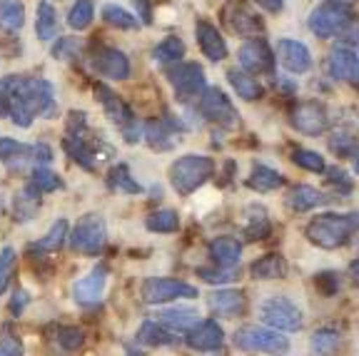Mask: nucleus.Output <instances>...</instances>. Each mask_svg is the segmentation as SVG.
I'll list each match as a JSON object with an SVG mask.
<instances>
[{"label":"nucleus","instance_id":"55","mask_svg":"<svg viewBox=\"0 0 359 356\" xmlns=\"http://www.w3.org/2000/svg\"><path fill=\"white\" fill-rule=\"evenodd\" d=\"M347 277L352 279L354 287H359V256H357V259H352V262H349V267H347Z\"/></svg>","mask_w":359,"mask_h":356},{"label":"nucleus","instance_id":"46","mask_svg":"<svg viewBox=\"0 0 359 356\" xmlns=\"http://www.w3.org/2000/svg\"><path fill=\"white\" fill-rule=\"evenodd\" d=\"M15 264H18L15 249H13V247H3V249H0V294L8 292V287H11Z\"/></svg>","mask_w":359,"mask_h":356},{"label":"nucleus","instance_id":"36","mask_svg":"<svg viewBox=\"0 0 359 356\" xmlns=\"http://www.w3.org/2000/svg\"><path fill=\"white\" fill-rule=\"evenodd\" d=\"M145 227L150 232L157 234H170V232H177L180 229V217L175 210H160V212H152L150 217L145 219Z\"/></svg>","mask_w":359,"mask_h":356},{"label":"nucleus","instance_id":"42","mask_svg":"<svg viewBox=\"0 0 359 356\" xmlns=\"http://www.w3.org/2000/svg\"><path fill=\"white\" fill-rule=\"evenodd\" d=\"M30 187H35L40 192V195H45V192H55V189L62 187V179L57 177L55 172H50L48 167H35L33 172H30Z\"/></svg>","mask_w":359,"mask_h":356},{"label":"nucleus","instance_id":"35","mask_svg":"<svg viewBox=\"0 0 359 356\" xmlns=\"http://www.w3.org/2000/svg\"><path fill=\"white\" fill-rule=\"evenodd\" d=\"M40 40H53L57 35V13L50 3H40L38 6V20H35Z\"/></svg>","mask_w":359,"mask_h":356},{"label":"nucleus","instance_id":"6","mask_svg":"<svg viewBox=\"0 0 359 356\" xmlns=\"http://www.w3.org/2000/svg\"><path fill=\"white\" fill-rule=\"evenodd\" d=\"M95 97L100 100V105L105 107V115L110 117L112 123L120 128V132L125 135V142L135 145V142L140 139V123H137V117L130 110L128 102H125L118 93H112L107 85H95Z\"/></svg>","mask_w":359,"mask_h":356},{"label":"nucleus","instance_id":"4","mask_svg":"<svg viewBox=\"0 0 359 356\" xmlns=\"http://www.w3.org/2000/svg\"><path fill=\"white\" fill-rule=\"evenodd\" d=\"M85 112H70L67 117V128H65V152L78 162L80 167L85 170H95L97 160V142L93 139L88 128V120H85Z\"/></svg>","mask_w":359,"mask_h":356},{"label":"nucleus","instance_id":"56","mask_svg":"<svg viewBox=\"0 0 359 356\" xmlns=\"http://www.w3.org/2000/svg\"><path fill=\"white\" fill-rule=\"evenodd\" d=\"M135 3H137V11H142V20L150 22L152 18H150V8H147V0H135Z\"/></svg>","mask_w":359,"mask_h":356},{"label":"nucleus","instance_id":"23","mask_svg":"<svg viewBox=\"0 0 359 356\" xmlns=\"http://www.w3.org/2000/svg\"><path fill=\"white\" fill-rule=\"evenodd\" d=\"M195 35H197V43H200V50L205 53V57H210L212 62H219L227 57V43H224V38L219 35V30L215 28L212 22L200 20L195 28Z\"/></svg>","mask_w":359,"mask_h":356},{"label":"nucleus","instance_id":"53","mask_svg":"<svg viewBox=\"0 0 359 356\" xmlns=\"http://www.w3.org/2000/svg\"><path fill=\"white\" fill-rule=\"evenodd\" d=\"M28 301H30V296H28V292L25 289H18L15 294H13V299H11V306H8V309H11V314H20L22 309H25V306H28Z\"/></svg>","mask_w":359,"mask_h":356},{"label":"nucleus","instance_id":"15","mask_svg":"<svg viewBox=\"0 0 359 356\" xmlns=\"http://www.w3.org/2000/svg\"><path fill=\"white\" fill-rule=\"evenodd\" d=\"M275 60L269 45L264 40H247L240 48V65L245 67V73L252 75H267L275 70Z\"/></svg>","mask_w":359,"mask_h":356},{"label":"nucleus","instance_id":"58","mask_svg":"<svg viewBox=\"0 0 359 356\" xmlns=\"http://www.w3.org/2000/svg\"><path fill=\"white\" fill-rule=\"evenodd\" d=\"M330 3H334V6H347V3H357V0H330Z\"/></svg>","mask_w":359,"mask_h":356},{"label":"nucleus","instance_id":"57","mask_svg":"<svg viewBox=\"0 0 359 356\" xmlns=\"http://www.w3.org/2000/svg\"><path fill=\"white\" fill-rule=\"evenodd\" d=\"M3 115H11V107H8L6 93H3V88H0V117H3Z\"/></svg>","mask_w":359,"mask_h":356},{"label":"nucleus","instance_id":"2","mask_svg":"<svg viewBox=\"0 0 359 356\" xmlns=\"http://www.w3.org/2000/svg\"><path fill=\"white\" fill-rule=\"evenodd\" d=\"M359 232V212H325L304 227V237L320 249H339Z\"/></svg>","mask_w":359,"mask_h":356},{"label":"nucleus","instance_id":"43","mask_svg":"<svg viewBox=\"0 0 359 356\" xmlns=\"http://www.w3.org/2000/svg\"><path fill=\"white\" fill-rule=\"evenodd\" d=\"M152 55H155L157 62H175L185 55V43H182L180 38H165L163 43L155 48Z\"/></svg>","mask_w":359,"mask_h":356},{"label":"nucleus","instance_id":"18","mask_svg":"<svg viewBox=\"0 0 359 356\" xmlns=\"http://www.w3.org/2000/svg\"><path fill=\"white\" fill-rule=\"evenodd\" d=\"M327 70L334 80H342V83L359 85V57L354 55V50L337 45L334 50L327 57Z\"/></svg>","mask_w":359,"mask_h":356},{"label":"nucleus","instance_id":"10","mask_svg":"<svg viewBox=\"0 0 359 356\" xmlns=\"http://www.w3.org/2000/svg\"><path fill=\"white\" fill-rule=\"evenodd\" d=\"M222 22L232 33L242 35V38H257V35L264 33L262 18L247 6L245 0H230L222 8Z\"/></svg>","mask_w":359,"mask_h":356},{"label":"nucleus","instance_id":"12","mask_svg":"<svg viewBox=\"0 0 359 356\" xmlns=\"http://www.w3.org/2000/svg\"><path fill=\"white\" fill-rule=\"evenodd\" d=\"M200 112L208 117L210 123L219 125V128H235L240 123V115H237L235 105H232L230 97L219 88L205 90V95L200 97Z\"/></svg>","mask_w":359,"mask_h":356},{"label":"nucleus","instance_id":"44","mask_svg":"<svg viewBox=\"0 0 359 356\" xmlns=\"http://www.w3.org/2000/svg\"><path fill=\"white\" fill-rule=\"evenodd\" d=\"M102 18H105V22L107 25H112V28H120V30L137 28V18H133L128 11H123V8H118V6L102 8Z\"/></svg>","mask_w":359,"mask_h":356},{"label":"nucleus","instance_id":"8","mask_svg":"<svg viewBox=\"0 0 359 356\" xmlns=\"http://www.w3.org/2000/svg\"><path fill=\"white\" fill-rule=\"evenodd\" d=\"M259 319L275 331H299L302 309L287 296H269L259 304Z\"/></svg>","mask_w":359,"mask_h":356},{"label":"nucleus","instance_id":"45","mask_svg":"<svg viewBox=\"0 0 359 356\" xmlns=\"http://www.w3.org/2000/svg\"><path fill=\"white\" fill-rule=\"evenodd\" d=\"M292 162H294L297 167L307 170V172H327L325 157H322L320 152H312V150H294V152H292Z\"/></svg>","mask_w":359,"mask_h":356},{"label":"nucleus","instance_id":"51","mask_svg":"<svg viewBox=\"0 0 359 356\" xmlns=\"http://www.w3.org/2000/svg\"><path fill=\"white\" fill-rule=\"evenodd\" d=\"M78 53H80V45L70 38H60V43L53 48V55H55L57 60H70V57H75Z\"/></svg>","mask_w":359,"mask_h":356},{"label":"nucleus","instance_id":"19","mask_svg":"<svg viewBox=\"0 0 359 356\" xmlns=\"http://www.w3.org/2000/svg\"><path fill=\"white\" fill-rule=\"evenodd\" d=\"M224 341V331L215 319H205V322L195 324L187 331V344L195 351H217Z\"/></svg>","mask_w":359,"mask_h":356},{"label":"nucleus","instance_id":"34","mask_svg":"<svg viewBox=\"0 0 359 356\" xmlns=\"http://www.w3.org/2000/svg\"><path fill=\"white\" fill-rule=\"evenodd\" d=\"M137 341L147 346H170L175 344V336L170 334L163 324L157 322H145L140 329H137Z\"/></svg>","mask_w":359,"mask_h":356},{"label":"nucleus","instance_id":"5","mask_svg":"<svg viewBox=\"0 0 359 356\" xmlns=\"http://www.w3.org/2000/svg\"><path fill=\"white\" fill-rule=\"evenodd\" d=\"M235 346L250 354H287L290 351V339L282 336V331H275L269 327H257L247 324L235 331Z\"/></svg>","mask_w":359,"mask_h":356},{"label":"nucleus","instance_id":"16","mask_svg":"<svg viewBox=\"0 0 359 356\" xmlns=\"http://www.w3.org/2000/svg\"><path fill=\"white\" fill-rule=\"evenodd\" d=\"M105 284H107V267L97 264L93 272H88L85 277H80L78 282L73 284V296L78 304L90 306V304H97L102 299V292H105Z\"/></svg>","mask_w":359,"mask_h":356},{"label":"nucleus","instance_id":"41","mask_svg":"<svg viewBox=\"0 0 359 356\" xmlns=\"http://www.w3.org/2000/svg\"><path fill=\"white\" fill-rule=\"evenodd\" d=\"M330 150L339 157H357V132H352V130H337L330 137Z\"/></svg>","mask_w":359,"mask_h":356},{"label":"nucleus","instance_id":"37","mask_svg":"<svg viewBox=\"0 0 359 356\" xmlns=\"http://www.w3.org/2000/svg\"><path fill=\"white\" fill-rule=\"evenodd\" d=\"M22 22H25V8L18 0H3L0 3V25L15 33V30L22 28Z\"/></svg>","mask_w":359,"mask_h":356},{"label":"nucleus","instance_id":"21","mask_svg":"<svg viewBox=\"0 0 359 356\" xmlns=\"http://www.w3.org/2000/svg\"><path fill=\"white\" fill-rule=\"evenodd\" d=\"M182 130V125L170 120V117H160V120H150L145 128V137L150 142L152 150H172L177 142V132Z\"/></svg>","mask_w":359,"mask_h":356},{"label":"nucleus","instance_id":"20","mask_svg":"<svg viewBox=\"0 0 359 356\" xmlns=\"http://www.w3.org/2000/svg\"><path fill=\"white\" fill-rule=\"evenodd\" d=\"M277 60L285 70L290 73H307L312 67V55H309L307 45L297 43V40H280L277 45Z\"/></svg>","mask_w":359,"mask_h":356},{"label":"nucleus","instance_id":"26","mask_svg":"<svg viewBox=\"0 0 359 356\" xmlns=\"http://www.w3.org/2000/svg\"><path fill=\"white\" fill-rule=\"evenodd\" d=\"M327 202H330V197H325L320 189L309 187V184H297V187H292V192L287 195V207H290L292 212H297V214L314 210V207H322V205H327Z\"/></svg>","mask_w":359,"mask_h":356},{"label":"nucleus","instance_id":"50","mask_svg":"<svg viewBox=\"0 0 359 356\" xmlns=\"http://www.w3.org/2000/svg\"><path fill=\"white\" fill-rule=\"evenodd\" d=\"M327 182H330L339 195H349V192H352V179H349V174L339 167L327 170Z\"/></svg>","mask_w":359,"mask_h":356},{"label":"nucleus","instance_id":"22","mask_svg":"<svg viewBox=\"0 0 359 356\" xmlns=\"http://www.w3.org/2000/svg\"><path fill=\"white\" fill-rule=\"evenodd\" d=\"M208 252L219 269H240L242 245L235 237H215V240L210 242Z\"/></svg>","mask_w":359,"mask_h":356},{"label":"nucleus","instance_id":"52","mask_svg":"<svg viewBox=\"0 0 359 356\" xmlns=\"http://www.w3.org/2000/svg\"><path fill=\"white\" fill-rule=\"evenodd\" d=\"M0 356H22V341L6 331L0 336Z\"/></svg>","mask_w":359,"mask_h":356},{"label":"nucleus","instance_id":"25","mask_svg":"<svg viewBox=\"0 0 359 356\" xmlns=\"http://www.w3.org/2000/svg\"><path fill=\"white\" fill-rule=\"evenodd\" d=\"M157 324L172 331H190L195 324H200V312L192 306H175V309H160L157 312Z\"/></svg>","mask_w":359,"mask_h":356},{"label":"nucleus","instance_id":"59","mask_svg":"<svg viewBox=\"0 0 359 356\" xmlns=\"http://www.w3.org/2000/svg\"><path fill=\"white\" fill-rule=\"evenodd\" d=\"M354 167H357V174H359V152H357V160H354Z\"/></svg>","mask_w":359,"mask_h":356},{"label":"nucleus","instance_id":"24","mask_svg":"<svg viewBox=\"0 0 359 356\" xmlns=\"http://www.w3.org/2000/svg\"><path fill=\"white\" fill-rule=\"evenodd\" d=\"M208 306L215 317H224V319H235L242 314L245 309V294L237 289H219L212 292L208 296Z\"/></svg>","mask_w":359,"mask_h":356},{"label":"nucleus","instance_id":"7","mask_svg":"<svg viewBox=\"0 0 359 356\" xmlns=\"http://www.w3.org/2000/svg\"><path fill=\"white\" fill-rule=\"evenodd\" d=\"M70 249L75 254H85V256H97L105 249L107 242V227L105 219L100 214H85L80 217V222L75 224V229L70 232Z\"/></svg>","mask_w":359,"mask_h":356},{"label":"nucleus","instance_id":"9","mask_svg":"<svg viewBox=\"0 0 359 356\" xmlns=\"http://www.w3.org/2000/svg\"><path fill=\"white\" fill-rule=\"evenodd\" d=\"M349 25H352V11L347 6L327 3V6L314 8L309 15V30L317 38H334V35L344 33Z\"/></svg>","mask_w":359,"mask_h":356},{"label":"nucleus","instance_id":"13","mask_svg":"<svg viewBox=\"0 0 359 356\" xmlns=\"http://www.w3.org/2000/svg\"><path fill=\"white\" fill-rule=\"evenodd\" d=\"M290 123L302 135H322L327 130V125H330V115H327V107L322 102L304 100L292 107Z\"/></svg>","mask_w":359,"mask_h":356},{"label":"nucleus","instance_id":"27","mask_svg":"<svg viewBox=\"0 0 359 356\" xmlns=\"http://www.w3.org/2000/svg\"><path fill=\"white\" fill-rule=\"evenodd\" d=\"M0 160L13 170L25 167V162L35 160V145H22L18 139L0 137Z\"/></svg>","mask_w":359,"mask_h":356},{"label":"nucleus","instance_id":"48","mask_svg":"<svg viewBox=\"0 0 359 356\" xmlns=\"http://www.w3.org/2000/svg\"><path fill=\"white\" fill-rule=\"evenodd\" d=\"M202 279L208 284H227V282H235L240 269H210V267H200L197 269Z\"/></svg>","mask_w":359,"mask_h":356},{"label":"nucleus","instance_id":"39","mask_svg":"<svg viewBox=\"0 0 359 356\" xmlns=\"http://www.w3.org/2000/svg\"><path fill=\"white\" fill-rule=\"evenodd\" d=\"M38 207H40V192L28 184L15 200V219H22V222H25V219H30L35 212H38Z\"/></svg>","mask_w":359,"mask_h":356},{"label":"nucleus","instance_id":"38","mask_svg":"<svg viewBox=\"0 0 359 356\" xmlns=\"http://www.w3.org/2000/svg\"><path fill=\"white\" fill-rule=\"evenodd\" d=\"M107 182H110L112 189H118V192H125V195H140L142 187L133 179L130 170L125 165H115L107 174Z\"/></svg>","mask_w":359,"mask_h":356},{"label":"nucleus","instance_id":"32","mask_svg":"<svg viewBox=\"0 0 359 356\" xmlns=\"http://www.w3.org/2000/svg\"><path fill=\"white\" fill-rule=\"evenodd\" d=\"M285 177H282L277 170L267 167V165H255L250 177H247V187L255 189V192H272V189L282 187Z\"/></svg>","mask_w":359,"mask_h":356},{"label":"nucleus","instance_id":"11","mask_svg":"<svg viewBox=\"0 0 359 356\" xmlns=\"http://www.w3.org/2000/svg\"><path fill=\"white\" fill-rule=\"evenodd\" d=\"M197 289L192 284L180 282V279L170 277H152L142 284V299L147 304H168L175 299H195Z\"/></svg>","mask_w":359,"mask_h":356},{"label":"nucleus","instance_id":"40","mask_svg":"<svg viewBox=\"0 0 359 356\" xmlns=\"http://www.w3.org/2000/svg\"><path fill=\"white\" fill-rule=\"evenodd\" d=\"M95 18V6H93V0H78L70 13H67V25L73 30H85L93 22Z\"/></svg>","mask_w":359,"mask_h":356},{"label":"nucleus","instance_id":"31","mask_svg":"<svg viewBox=\"0 0 359 356\" xmlns=\"http://www.w3.org/2000/svg\"><path fill=\"white\" fill-rule=\"evenodd\" d=\"M67 237H70V234H67V222L65 219H57V222H53V227L48 229L45 237H40L38 242H33V245L28 247V252L30 254H48V252H57L62 245H65Z\"/></svg>","mask_w":359,"mask_h":356},{"label":"nucleus","instance_id":"28","mask_svg":"<svg viewBox=\"0 0 359 356\" xmlns=\"http://www.w3.org/2000/svg\"><path fill=\"white\" fill-rule=\"evenodd\" d=\"M269 232H272V222L267 217V210L259 205L247 207V217H245V237L247 240H267Z\"/></svg>","mask_w":359,"mask_h":356},{"label":"nucleus","instance_id":"49","mask_svg":"<svg viewBox=\"0 0 359 356\" xmlns=\"http://www.w3.org/2000/svg\"><path fill=\"white\" fill-rule=\"evenodd\" d=\"M339 287H342V279H339V274L337 272L317 274V289H320L325 296H334L337 292H339Z\"/></svg>","mask_w":359,"mask_h":356},{"label":"nucleus","instance_id":"29","mask_svg":"<svg viewBox=\"0 0 359 356\" xmlns=\"http://www.w3.org/2000/svg\"><path fill=\"white\" fill-rule=\"evenodd\" d=\"M287 259L282 254H264L259 256V259H255L252 264H250V274H252L255 279H282L287 277Z\"/></svg>","mask_w":359,"mask_h":356},{"label":"nucleus","instance_id":"14","mask_svg":"<svg viewBox=\"0 0 359 356\" xmlns=\"http://www.w3.org/2000/svg\"><path fill=\"white\" fill-rule=\"evenodd\" d=\"M168 80L172 83L175 93L182 97V100H190L197 95H205V70H202L197 62H180V65L170 67Z\"/></svg>","mask_w":359,"mask_h":356},{"label":"nucleus","instance_id":"1","mask_svg":"<svg viewBox=\"0 0 359 356\" xmlns=\"http://www.w3.org/2000/svg\"><path fill=\"white\" fill-rule=\"evenodd\" d=\"M0 88L6 93L11 117L18 128H30L35 117H50L55 112V95L48 80L11 75L0 83Z\"/></svg>","mask_w":359,"mask_h":356},{"label":"nucleus","instance_id":"47","mask_svg":"<svg viewBox=\"0 0 359 356\" xmlns=\"http://www.w3.org/2000/svg\"><path fill=\"white\" fill-rule=\"evenodd\" d=\"M57 344L67 351H75L85 344V331L80 327H60L57 329Z\"/></svg>","mask_w":359,"mask_h":356},{"label":"nucleus","instance_id":"3","mask_svg":"<svg viewBox=\"0 0 359 356\" xmlns=\"http://www.w3.org/2000/svg\"><path fill=\"white\" fill-rule=\"evenodd\" d=\"M215 174V162L205 155H185L170 165V184L180 197H190Z\"/></svg>","mask_w":359,"mask_h":356},{"label":"nucleus","instance_id":"17","mask_svg":"<svg viewBox=\"0 0 359 356\" xmlns=\"http://www.w3.org/2000/svg\"><path fill=\"white\" fill-rule=\"evenodd\" d=\"M93 67H95L102 78H110V80L130 78V60L125 57V53L115 50V48H97L93 53Z\"/></svg>","mask_w":359,"mask_h":356},{"label":"nucleus","instance_id":"33","mask_svg":"<svg viewBox=\"0 0 359 356\" xmlns=\"http://www.w3.org/2000/svg\"><path fill=\"white\" fill-rule=\"evenodd\" d=\"M227 78H230V85L235 88V93L240 95L242 100L252 102V100H259V97L264 95L262 85H259L250 73H242V70H237L235 67V70L227 73Z\"/></svg>","mask_w":359,"mask_h":356},{"label":"nucleus","instance_id":"30","mask_svg":"<svg viewBox=\"0 0 359 356\" xmlns=\"http://www.w3.org/2000/svg\"><path fill=\"white\" fill-rule=\"evenodd\" d=\"M342 346V334L334 327H320L309 339V349L314 356H334Z\"/></svg>","mask_w":359,"mask_h":356},{"label":"nucleus","instance_id":"54","mask_svg":"<svg viewBox=\"0 0 359 356\" xmlns=\"http://www.w3.org/2000/svg\"><path fill=\"white\" fill-rule=\"evenodd\" d=\"M259 8H264L267 13H280L285 8V0H255Z\"/></svg>","mask_w":359,"mask_h":356}]
</instances>
